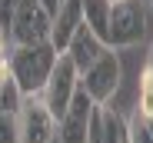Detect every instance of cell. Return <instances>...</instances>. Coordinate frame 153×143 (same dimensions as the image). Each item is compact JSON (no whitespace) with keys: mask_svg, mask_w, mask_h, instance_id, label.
<instances>
[{"mask_svg":"<svg viewBox=\"0 0 153 143\" xmlns=\"http://www.w3.org/2000/svg\"><path fill=\"white\" fill-rule=\"evenodd\" d=\"M57 57H60V53L53 50L50 40L10 47L7 67H10V73H13V80H17V87H20L23 97H37V93L47 87V77H50V70H53Z\"/></svg>","mask_w":153,"mask_h":143,"instance_id":"cell-1","label":"cell"},{"mask_svg":"<svg viewBox=\"0 0 153 143\" xmlns=\"http://www.w3.org/2000/svg\"><path fill=\"white\" fill-rule=\"evenodd\" d=\"M146 20H150V10L143 0H117V4H110L107 47H113V50L137 47L146 37Z\"/></svg>","mask_w":153,"mask_h":143,"instance_id":"cell-2","label":"cell"},{"mask_svg":"<svg viewBox=\"0 0 153 143\" xmlns=\"http://www.w3.org/2000/svg\"><path fill=\"white\" fill-rule=\"evenodd\" d=\"M120 77H123L120 57L113 53V47H107V50L80 73V87L87 90V97L93 103H110L113 93L120 90Z\"/></svg>","mask_w":153,"mask_h":143,"instance_id":"cell-3","label":"cell"},{"mask_svg":"<svg viewBox=\"0 0 153 143\" xmlns=\"http://www.w3.org/2000/svg\"><path fill=\"white\" fill-rule=\"evenodd\" d=\"M50 20L53 17L43 10L40 0H17V7L10 13V27H7L10 43L17 47V43H43V40H50Z\"/></svg>","mask_w":153,"mask_h":143,"instance_id":"cell-4","label":"cell"},{"mask_svg":"<svg viewBox=\"0 0 153 143\" xmlns=\"http://www.w3.org/2000/svg\"><path fill=\"white\" fill-rule=\"evenodd\" d=\"M17 130H20V143H57V116L47 110L40 93L23 97L17 110Z\"/></svg>","mask_w":153,"mask_h":143,"instance_id":"cell-5","label":"cell"},{"mask_svg":"<svg viewBox=\"0 0 153 143\" xmlns=\"http://www.w3.org/2000/svg\"><path fill=\"white\" fill-rule=\"evenodd\" d=\"M76 87H80V73H76V67L70 63V57L60 53L57 63H53V70H50V77H47V87L40 90V100L60 120V113L67 110V103H70V97H73Z\"/></svg>","mask_w":153,"mask_h":143,"instance_id":"cell-6","label":"cell"},{"mask_svg":"<svg viewBox=\"0 0 153 143\" xmlns=\"http://www.w3.org/2000/svg\"><path fill=\"white\" fill-rule=\"evenodd\" d=\"M93 107L97 103L87 97V90L76 87L70 103H67V110L57 120V143H87V123H90Z\"/></svg>","mask_w":153,"mask_h":143,"instance_id":"cell-7","label":"cell"},{"mask_svg":"<svg viewBox=\"0 0 153 143\" xmlns=\"http://www.w3.org/2000/svg\"><path fill=\"white\" fill-rule=\"evenodd\" d=\"M103 50H107V43L100 40V37L87 27V23H80V27L73 30V37L67 40V47H63V53H67L70 63L76 67V73H83V70H87L100 53H103Z\"/></svg>","mask_w":153,"mask_h":143,"instance_id":"cell-8","label":"cell"},{"mask_svg":"<svg viewBox=\"0 0 153 143\" xmlns=\"http://www.w3.org/2000/svg\"><path fill=\"white\" fill-rule=\"evenodd\" d=\"M80 23H83V4L80 0H60V10L50 20V43H53L57 53H63L67 40L73 37V30Z\"/></svg>","mask_w":153,"mask_h":143,"instance_id":"cell-9","label":"cell"},{"mask_svg":"<svg viewBox=\"0 0 153 143\" xmlns=\"http://www.w3.org/2000/svg\"><path fill=\"white\" fill-rule=\"evenodd\" d=\"M97 120H100V143H126V120L110 103H97Z\"/></svg>","mask_w":153,"mask_h":143,"instance_id":"cell-10","label":"cell"},{"mask_svg":"<svg viewBox=\"0 0 153 143\" xmlns=\"http://www.w3.org/2000/svg\"><path fill=\"white\" fill-rule=\"evenodd\" d=\"M83 4V23L107 43V23H110V4L113 0H80Z\"/></svg>","mask_w":153,"mask_h":143,"instance_id":"cell-11","label":"cell"},{"mask_svg":"<svg viewBox=\"0 0 153 143\" xmlns=\"http://www.w3.org/2000/svg\"><path fill=\"white\" fill-rule=\"evenodd\" d=\"M20 103H23V93H20L13 73H10L7 60H0V110H4V113H17Z\"/></svg>","mask_w":153,"mask_h":143,"instance_id":"cell-12","label":"cell"},{"mask_svg":"<svg viewBox=\"0 0 153 143\" xmlns=\"http://www.w3.org/2000/svg\"><path fill=\"white\" fill-rule=\"evenodd\" d=\"M126 143H153V116L133 113V120L126 123Z\"/></svg>","mask_w":153,"mask_h":143,"instance_id":"cell-13","label":"cell"},{"mask_svg":"<svg viewBox=\"0 0 153 143\" xmlns=\"http://www.w3.org/2000/svg\"><path fill=\"white\" fill-rule=\"evenodd\" d=\"M0 143H20L17 113H4V110H0Z\"/></svg>","mask_w":153,"mask_h":143,"instance_id":"cell-14","label":"cell"},{"mask_svg":"<svg viewBox=\"0 0 153 143\" xmlns=\"http://www.w3.org/2000/svg\"><path fill=\"white\" fill-rule=\"evenodd\" d=\"M10 57V33L0 27V60H7Z\"/></svg>","mask_w":153,"mask_h":143,"instance_id":"cell-15","label":"cell"},{"mask_svg":"<svg viewBox=\"0 0 153 143\" xmlns=\"http://www.w3.org/2000/svg\"><path fill=\"white\" fill-rule=\"evenodd\" d=\"M40 4H43V10H47L50 17H53V13L60 10V0H40Z\"/></svg>","mask_w":153,"mask_h":143,"instance_id":"cell-16","label":"cell"},{"mask_svg":"<svg viewBox=\"0 0 153 143\" xmlns=\"http://www.w3.org/2000/svg\"><path fill=\"white\" fill-rule=\"evenodd\" d=\"M146 70H153V47H150V53H146Z\"/></svg>","mask_w":153,"mask_h":143,"instance_id":"cell-17","label":"cell"},{"mask_svg":"<svg viewBox=\"0 0 153 143\" xmlns=\"http://www.w3.org/2000/svg\"><path fill=\"white\" fill-rule=\"evenodd\" d=\"M146 7H150V10H153V0H146Z\"/></svg>","mask_w":153,"mask_h":143,"instance_id":"cell-18","label":"cell"},{"mask_svg":"<svg viewBox=\"0 0 153 143\" xmlns=\"http://www.w3.org/2000/svg\"><path fill=\"white\" fill-rule=\"evenodd\" d=\"M113 4H117V0H113Z\"/></svg>","mask_w":153,"mask_h":143,"instance_id":"cell-19","label":"cell"}]
</instances>
